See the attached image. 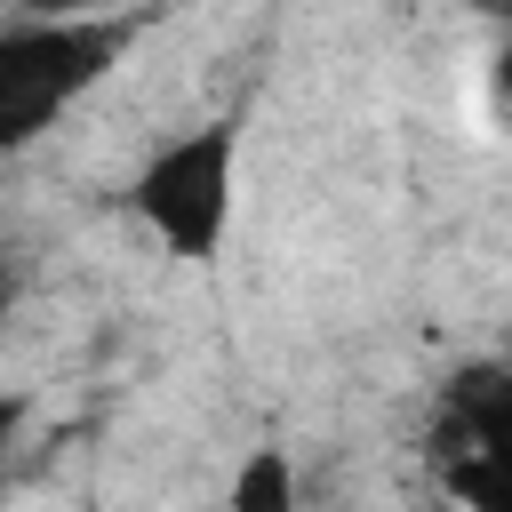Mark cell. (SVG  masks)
I'll list each match as a JSON object with an SVG mask.
<instances>
[{
	"mask_svg": "<svg viewBox=\"0 0 512 512\" xmlns=\"http://www.w3.org/2000/svg\"><path fill=\"white\" fill-rule=\"evenodd\" d=\"M136 24L128 16H16L0 24V152L40 144L120 56Z\"/></svg>",
	"mask_w": 512,
	"mask_h": 512,
	"instance_id": "6da1fadb",
	"label": "cell"
},
{
	"mask_svg": "<svg viewBox=\"0 0 512 512\" xmlns=\"http://www.w3.org/2000/svg\"><path fill=\"white\" fill-rule=\"evenodd\" d=\"M232 168H240V128L232 120L184 128L128 176V208L168 256L208 264L232 232Z\"/></svg>",
	"mask_w": 512,
	"mask_h": 512,
	"instance_id": "7a4b0ae2",
	"label": "cell"
},
{
	"mask_svg": "<svg viewBox=\"0 0 512 512\" xmlns=\"http://www.w3.org/2000/svg\"><path fill=\"white\" fill-rule=\"evenodd\" d=\"M224 512H296V464H288V448H248L240 472H232Z\"/></svg>",
	"mask_w": 512,
	"mask_h": 512,
	"instance_id": "3957f363",
	"label": "cell"
},
{
	"mask_svg": "<svg viewBox=\"0 0 512 512\" xmlns=\"http://www.w3.org/2000/svg\"><path fill=\"white\" fill-rule=\"evenodd\" d=\"M24 424H32V400H24V392H0V464L16 456V440H24Z\"/></svg>",
	"mask_w": 512,
	"mask_h": 512,
	"instance_id": "277c9868",
	"label": "cell"
},
{
	"mask_svg": "<svg viewBox=\"0 0 512 512\" xmlns=\"http://www.w3.org/2000/svg\"><path fill=\"white\" fill-rule=\"evenodd\" d=\"M24 16H88V0H16Z\"/></svg>",
	"mask_w": 512,
	"mask_h": 512,
	"instance_id": "5b68a950",
	"label": "cell"
},
{
	"mask_svg": "<svg viewBox=\"0 0 512 512\" xmlns=\"http://www.w3.org/2000/svg\"><path fill=\"white\" fill-rule=\"evenodd\" d=\"M8 304H16V256L0 248V312H8Z\"/></svg>",
	"mask_w": 512,
	"mask_h": 512,
	"instance_id": "8992f818",
	"label": "cell"
},
{
	"mask_svg": "<svg viewBox=\"0 0 512 512\" xmlns=\"http://www.w3.org/2000/svg\"><path fill=\"white\" fill-rule=\"evenodd\" d=\"M400 8H416V0H400Z\"/></svg>",
	"mask_w": 512,
	"mask_h": 512,
	"instance_id": "52a82bcc",
	"label": "cell"
}]
</instances>
